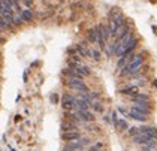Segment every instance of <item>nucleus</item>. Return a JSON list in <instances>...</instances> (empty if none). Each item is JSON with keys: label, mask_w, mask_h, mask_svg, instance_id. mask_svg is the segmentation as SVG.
<instances>
[{"label": "nucleus", "mask_w": 157, "mask_h": 151, "mask_svg": "<svg viewBox=\"0 0 157 151\" xmlns=\"http://www.w3.org/2000/svg\"><path fill=\"white\" fill-rule=\"evenodd\" d=\"M61 108L66 112H71L72 109H76V97H73L72 94L64 93L61 97Z\"/></svg>", "instance_id": "nucleus-1"}, {"label": "nucleus", "mask_w": 157, "mask_h": 151, "mask_svg": "<svg viewBox=\"0 0 157 151\" xmlns=\"http://www.w3.org/2000/svg\"><path fill=\"white\" fill-rule=\"evenodd\" d=\"M67 85L71 87V88H75V90H78V91H81V93H85L88 88H87V85H85L82 79H79V78H69V81H67Z\"/></svg>", "instance_id": "nucleus-2"}, {"label": "nucleus", "mask_w": 157, "mask_h": 151, "mask_svg": "<svg viewBox=\"0 0 157 151\" xmlns=\"http://www.w3.org/2000/svg\"><path fill=\"white\" fill-rule=\"evenodd\" d=\"M142 63H144V54H142V52L138 54V56H135V58L127 64V68H129V70H130V75H132L133 72L139 70V68L142 66Z\"/></svg>", "instance_id": "nucleus-3"}, {"label": "nucleus", "mask_w": 157, "mask_h": 151, "mask_svg": "<svg viewBox=\"0 0 157 151\" xmlns=\"http://www.w3.org/2000/svg\"><path fill=\"white\" fill-rule=\"evenodd\" d=\"M79 138H81V133H79L78 129H76V130H69V132L61 133V139L67 141V142H75V141H78Z\"/></svg>", "instance_id": "nucleus-4"}, {"label": "nucleus", "mask_w": 157, "mask_h": 151, "mask_svg": "<svg viewBox=\"0 0 157 151\" xmlns=\"http://www.w3.org/2000/svg\"><path fill=\"white\" fill-rule=\"evenodd\" d=\"M139 133L147 135V136H150V138H153V139H157V129L156 127H151V126H142V127H139Z\"/></svg>", "instance_id": "nucleus-5"}, {"label": "nucleus", "mask_w": 157, "mask_h": 151, "mask_svg": "<svg viewBox=\"0 0 157 151\" xmlns=\"http://www.w3.org/2000/svg\"><path fill=\"white\" fill-rule=\"evenodd\" d=\"M84 148V144L81 141H75V142H71L69 145L64 147V151H82Z\"/></svg>", "instance_id": "nucleus-6"}, {"label": "nucleus", "mask_w": 157, "mask_h": 151, "mask_svg": "<svg viewBox=\"0 0 157 151\" xmlns=\"http://www.w3.org/2000/svg\"><path fill=\"white\" fill-rule=\"evenodd\" d=\"M121 94H126V96H136V94H139V87L138 85H129V87H126V88H123L121 90Z\"/></svg>", "instance_id": "nucleus-7"}, {"label": "nucleus", "mask_w": 157, "mask_h": 151, "mask_svg": "<svg viewBox=\"0 0 157 151\" xmlns=\"http://www.w3.org/2000/svg\"><path fill=\"white\" fill-rule=\"evenodd\" d=\"M132 109L138 111V112H141V114H144V115H148V114H150L148 102H147V103H135V106H133Z\"/></svg>", "instance_id": "nucleus-8"}, {"label": "nucleus", "mask_w": 157, "mask_h": 151, "mask_svg": "<svg viewBox=\"0 0 157 151\" xmlns=\"http://www.w3.org/2000/svg\"><path fill=\"white\" fill-rule=\"evenodd\" d=\"M90 106L91 105L84 99H81V97L76 99V111H90Z\"/></svg>", "instance_id": "nucleus-9"}, {"label": "nucleus", "mask_w": 157, "mask_h": 151, "mask_svg": "<svg viewBox=\"0 0 157 151\" xmlns=\"http://www.w3.org/2000/svg\"><path fill=\"white\" fill-rule=\"evenodd\" d=\"M78 112V118L84 120V121H94V115L90 111H76Z\"/></svg>", "instance_id": "nucleus-10"}, {"label": "nucleus", "mask_w": 157, "mask_h": 151, "mask_svg": "<svg viewBox=\"0 0 157 151\" xmlns=\"http://www.w3.org/2000/svg\"><path fill=\"white\" fill-rule=\"evenodd\" d=\"M129 117L133 118V120H138V121H145V120H147V115L141 114V112H138V111H135V109H132V108H130V111H129Z\"/></svg>", "instance_id": "nucleus-11"}, {"label": "nucleus", "mask_w": 157, "mask_h": 151, "mask_svg": "<svg viewBox=\"0 0 157 151\" xmlns=\"http://www.w3.org/2000/svg\"><path fill=\"white\" fill-rule=\"evenodd\" d=\"M87 39H88L90 42H97V39H99V33H97L96 27H93V29H90V30L87 32Z\"/></svg>", "instance_id": "nucleus-12"}, {"label": "nucleus", "mask_w": 157, "mask_h": 151, "mask_svg": "<svg viewBox=\"0 0 157 151\" xmlns=\"http://www.w3.org/2000/svg\"><path fill=\"white\" fill-rule=\"evenodd\" d=\"M133 103H147L148 100H150V97L147 96V94H136V96H133L132 97Z\"/></svg>", "instance_id": "nucleus-13"}, {"label": "nucleus", "mask_w": 157, "mask_h": 151, "mask_svg": "<svg viewBox=\"0 0 157 151\" xmlns=\"http://www.w3.org/2000/svg\"><path fill=\"white\" fill-rule=\"evenodd\" d=\"M136 45H138V41L133 37L132 41L126 45V48H124V54H130V52H133V49L136 48Z\"/></svg>", "instance_id": "nucleus-14"}, {"label": "nucleus", "mask_w": 157, "mask_h": 151, "mask_svg": "<svg viewBox=\"0 0 157 151\" xmlns=\"http://www.w3.org/2000/svg\"><path fill=\"white\" fill-rule=\"evenodd\" d=\"M21 18H23V21L30 23V21H32V18H33V11H32V9H24L23 14H21Z\"/></svg>", "instance_id": "nucleus-15"}, {"label": "nucleus", "mask_w": 157, "mask_h": 151, "mask_svg": "<svg viewBox=\"0 0 157 151\" xmlns=\"http://www.w3.org/2000/svg\"><path fill=\"white\" fill-rule=\"evenodd\" d=\"M2 17H13L12 8L8 5H2Z\"/></svg>", "instance_id": "nucleus-16"}, {"label": "nucleus", "mask_w": 157, "mask_h": 151, "mask_svg": "<svg viewBox=\"0 0 157 151\" xmlns=\"http://www.w3.org/2000/svg\"><path fill=\"white\" fill-rule=\"evenodd\" d=\"M108 27H109V32H111V35H112V36L117 35V32H118V29H120V27L117 25V23H115L114 20H109Z\"/></svg>", "instance_id": "nucleus-17"}, {"label": "nucleus", "mask_w": 157, "mask_h": 151, "mask_svg": "<svg viewBox=\"0 0 157 151\" xmlns=\"http://www.w3.org/2000/svg\"><path fill=\"white\" fill-rule=\"evenodd\" d=\"M114 126H115V129H117L118 132H123V130H126V129L129 127V124H127L126 120H118L117 124H114Z\"/></svg>", "instance_id": "nucleus-18"}, {"label": "nucleus", "mask_w": 157, "mask_h": 151, "mask_svg": "<svg viewBox=\"0 0 157 151\" xmlns=\"http://www.w3.org/2000/svg\"><path fill=\"white\" fill-rule=\"evenodd\" d=\"M69 130H76V126H75V123H63L61 124V132L64 133V132H69Z\"/></svg>", "instance_id": "nucleus-19"}, {"label": "nucleus", "mask_w": 157, "mask_h": 151, "mask_svg": "<svg viewBox=\"0 0 157 151\" xmlns=\"http://www.w3.org/2000/svg\"><path fill=\"white\" fill-rule=\"evenodd\" d=\"M157 148V141H154V142H150V144H145V145H142V150L144 151H154Z\"/></svg>", "instance_id": "nucleus-20"}, {"label": "nucleus", "mask_w": 157, "mask_h": 151, "mask_svg": "<svg viewBox=\"0 0 157 151\" xmlns=\"http://www.w3.org/2000/svg\"><path fill=\"white\" fill-rule=\"evenodd\" d=\"M88 57H93V60L99 61L100 60V54H99V51H96V49H90L88 48Z\"/></svg>", "instance_id": "nucleus-21"}, {"label": "nucleus", "mask_w": 157, "mask_h": 151, "mask_svg": "<svg viewBox=\"0 0 157 151\" xmlns=\"http://www.w3.org/2000/svg\"><path fill=\"white\" fill-rule=\"evenodd\" d=\"M102 36L105 37V41H108L109 37H111V32H109V27L108 25H102Z\"/></svg>", "instance_id": "nucleus-22"}, {"label": "nucleus", "mask_w": 157, "mask_h": 151, "mask_svg": "<svg viewBox=\"0 0 157 151\" xmlns=\"http://www.w3.org/2000/svg\"><path fill=\"white\" fill-rule=\"evenodd\" d=\"M91 106L94 108V111H97V112H103V105L100 103V100H94L91 103Z\"/></svg>", "instance_id": "nucleus-23"}, {"label": "nucleus", "mask_w": 157, "mask_h": 151, "mask_svg": "<svg viewBox=\"0 0 157 151\" xmlns=\"http://www.w3.org/2000/svg\"><path fill=\"white\" fill-rule=\"evenodd\" d=\"M102 150H103V144H102V142H96L94 145L90 147L88 151H102Z\"/></svg>", "instance_id": "nucleus-24"}, {"label": "nucleus", "mask_w": 157, "mask_h": 151, "mask_svg": "<svg viewBox=\"0 0 157 151\" xmlns=\"http://www.w3.org/2000/svg\"><path fill=\"white\" fill-rule=\"evenodd\" d=\"M120 76H126V75H130V70H129V68L126 66V68H123V69H120V73H118Z\"/></svg>", "instance_id": "nucleus-25"}, {"label": "nucleus", "mask_w": 157, "mask_h": 151, "mask_svg": "<svg viewBox=\"0 0 157 151\" xmlns=\"http://www.w3.org/2000/svg\"><path fill=\"white\" fill-rule=\"evenodd\" d=\"M129 135H130V136H136V135H139V127H132L130 129V130H129Z\"/></svg>", "instance_id": "nucleus-26"}, {"label": "nucleus", "mask_w": 157, "mask_h": 151, "mask_svg": "<svg viewBox=\"0 0 157 151\" xmlns=\"http://www.w3.org/2000/svg\"><path fill=\"white\" fill-rule=\"evenodd\" d=\"M49 100H51L52 103H57V102H59V97H57V94H51V97H49Z\"/></svg>", "instance_id": "nucleus-27"}, {"label": "nucleus", "mask_w": 157, "mask_h": 151, "mask_svg": "<svg viewBox=\"0 0 157 151\" xmlns=\"http://www.w3.org/2000/svg\"><path fill=\"white\" fill-rule=\"evenodd\" d=\"M21 21H23V18H21V17H15V18H13V24H15V25H20Z\"/></svg>", "instance_id": "nucleus-28"}, {"label": "nucleus", "mask_w": 157, "mask_h": 151, "mask_svg": "<svg viewBox=\"0 0 157 151\" xmlns=\"http://www.w3.org/2000/svg\"><path fill=\"white\" fill-rule=\"evenodd\" d=\"M111 118H112V121H114V124H117V121H118V120H117V114H115V111H114V112L111 114Z\"/></svg>", "instance_id": "nucleus-29"}, {"label": "nucleus", "mask_w": 157, "mask_h": 151, "mask_svg": "<svg viewBox=\"0 0 157 151\" xmlns=\"http://www.w3.org/2000/svg\"><path fill=\"white\" fill-rule=\"evenodd\" d=\"M118 111H120L121 114H124V115H129V112H126V109H124V108H118Z\"/></svg>", "instance_id": "nucleus-30"}, {"label": "nucleus", "mask_w": 157, "mask_h": 151, "mask_svg": "<svg viewBox=\"0 0 157 151\" xmlns=\"http://www.w3.org/2000/svg\"><path fill=\"white\" fill-rule=\"evenodd\" d=\"M24 3H25V5H27V6H30V5H32V3H33V0H25Z\"/></svg>", "instance_id": "nucleus-31"}, {"label": "nucleus", "mask_w": 157, "mask_h": 151, "mask_svg": "<svg viewBox=\"0 0 157 151\" xmlns=\"http://www.w3.org/2000/svg\"><path fill=\"white\" fill-rule=\"evenodd\" d=\"M15 121H17V123H18V121H21V117L17 115V117H15Z\"/></svg>", "instance_id": "nucleus-32"}, {"label": "nucleus", "mask_w": 157, "mask_h": 151, "mask_svg": "<svg viewBox=\"0 0 157 151\" xmlns=\"http://www.w3.org/2000/svg\"><path fill=\"white\" fill-rule=\"evenodd\" d=\"M20 2H21V0H15V3H17V6H18V3H20Z\"/></svg>", "instance_id": "nucleus-33"}, {"label": "nucleus", "mask_w": 157, "mask_h": 151, "mask_svg": "<svg viewBox=\"0 0 157 151\" xmlns=\"http://www.w3.org/2000/svg\"><path fill=\"white\" fill-rule=\"evenodd\" d=\"M154 85H156V88H157V79H154Z\"/></svg>", "instance_id": "nucleus-34"}]
</instances>
